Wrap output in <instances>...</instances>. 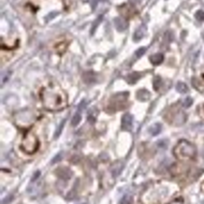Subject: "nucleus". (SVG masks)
<instances>
[{
  "label": "nucleus",
  "instance_id": "aec40b11",
  "mask_svg": "<svg viewBox=\"0 0 204 204\" xmlns=\"http://www.w3.org/2000/svg\"><path fill=\"white\" fill-rule=\"evenodd\" d=\"M160 82H161V79H160L159 76H155V79H154V89H155V90L159 89Z\"/></svg>",
  "mask_w": 204,
  "mask_h": 204
},
{
  "label": "nucleus",
  "instance_id": "5701e85b",
  "mask_svg": "<svg viewBox=\"0 0 204 204\" xmlns=\"http://www.w3.org/2000/svg\"><path fill=\"white\" fill-rule=\"evenodd\" d=\"M191 104H192V99L190 98V97L186 98L185 100L183 101V106H184V108H189Z\"/></svg>",
  "mask_w": 204,
  "mask_h": 204
},
{
  "label": "nucleus",
  "instance_id": "c756f323",
  "mask_svg": "<svg viewBox=\"0 0 204 204\" xmlns=\"http://www.w3.org/2000/svg\"><path fill=\"white\" fill-rule=\"evenodd\" d=\"M38 176H40V172H36V174H34V176L32 177V181H36L37 179V177Z\"/></svg>",
  "mask_w": 204,
  "mask_h": 204
},
{
  "label": "nucleus",
  "instance_id": "6ab92c4d",
  "mask_svg": "<svg viewBox=\"0 0 204 204\" xmlns=\"http://www.w3.org/2000/svg\"><path fill=\"white\" fill-rule=\"evenodd\" d=\"M145 52H146V47H140V49H138L135 51L134 55H135L136 58H140V57H142V56L144 55Z\"/></svg>",
  "mask_w": 204,
  "mask_h": 204
},
{
  "label": "nucleus",
  "instance_id": "393cba45",
  "mask_svg": "<svg viewBox=\"0 0 204 204\" xmlns=\"http://www.w3.org/2000/svg\"><path fill=\"white\" fill-rule=\"evenodd\" d=\"M62 158V151H60V153H58L57 155L55 156V157L53 158V160H52V163H55V162H58L60 159Z\"/></svg>",
  "mask_w": 204,
  "mask_h": 204
},
{
  "label": "nucleus",
  "instance_id": "a878e982",
  "mask_svg": "<svg viewBox=\"0 0 204 204\" xmlns=\"http://www.w3.org/2000/svg\"><path fill=\"white\" fill-rule=\"evenodd\" d=\"M85 106H86V101L83 100V101L81 102V103L79 104V108H77V110H79V111L84 110V108H85Z\"/></svg>",
  "mask_w": 204,
  "mask_h": 204
},
{
  "label": "nucleus",
  "instance_id": "f3484780",
  "mask_svg": "<svg viewBox=\"0 0 204 204\" xmlns=\"http://www.w3.org/2000/svg\"><path fill=\"white\" fill-rule=\"evenodd\" d=\"M81 119H82V116H81V114L80 113H76V114L74 115V116L72 117V120H71V125L72 126H77L80 124V121H81Z\"/></svg>",
  "mask_w": 204,
  "mask_h": 204
},
{
  "label": "nucleus",
  "instance_id": "9d476101",
  "mask_svg": "<svg viewBox=\"0 0 204 204\" xmlns=\"http://www.w3.org/2000/svg\"><path fill=\"white\" fill-rule=\"evenodd\" d=\"M83 79L87 84H92L97 81V75H96V73L92 72V71H88V72L84 73Z\"/></svg>",
  "mask_w": 204,
  "mask_h": 204
},
{
  "label": "nucleus",
  "instance_id": "ddd939ff",
  "mask_svg": "<svg viewBox=\"0 0 204 204\" xmlns=\"http://www.w3.org/2000/svg\"><path fill=\"white\" fill-rule=\"evenodd\" d=\"M161 130H162L161 124L157 123V124H154L153 126H151V128L148 129V131H149V133H151V135L156 136V135H158L160 132H161Z\"/></svg>",
  "mask_w": 204,
  "mask_h": 204
},
{
  "label": "nucleus",
  "instance_id": "423d86ee",
  "mask_svg": "<svg viewBox=\"0 0 204 204\" xmlns=\"http://www.w3.org/2000/svg\"><path fill=\"white\" fill-rule=\"evenodd\" d=\"M123 169H124V163H123V162H121V161L115 162V163L113 164L112 167H111V173H112L113 177L118 176V175L121 173V171H123Z\"/></svg>",
  "mask_w": 204,
  "mask_h": 204
},
{
  "label": "nucleus",
  "instance_id": "39448f33",
  "mask_svg": "<svg viewBox=\"0 0 204 204\" xmlns=\"http://www.w3.org/2000/svg\"><path fill=\"white\" fill-rule=\"evenodd\" d=\"M114 25L115 28H116L118 31H125L126 29L128 28V23L127 21H125L121 17H115L114 18Z\"/></svg>",
  "mask_w": 204,
  "mask_h": 204
},
{
  "label": "nucleus",
  "instance_id": "f8f14e48",
  "mask_svg": "<svg viewBox=\"0 0 204 204\" xmlns=\"http://www.w3.org/2000/svg\"><path fill=\"white\" fill-rule=\"evenodd\" d=\"M149 60H151V62L154 65V66H158V65H160L162 61H163V55H162L161 53L154 54L153 56H151Z\"/></svg>",
  "mask_w": 204,
  "mask_h": 204
},
{
  "label": "nucleus",
  "instance_id": "4468645a",
  "mask_svg": "<svg viewBox=\"0 0 204 204\" xmlns=\"http://www.w3.org/2000/svg\"><path fill=\"white\" fill-rule=\"evenodd\" d=\"M176 90L179 94H185V92H188V86L183 82H178L176 84Z\"/></svg>",
  "mask_w": 204,
  "mask_h": 204
},
{
  "label": "nucleus",
  "instance_id": "f257e3e1",
  "mask_svg": "<svg viewBox=\"0 0 204 204\" xmlns=\"http://www.w3.org/2000/svg\"><path fill=\"white\" fill-rule=\"evenodd\" d=\"M42 101L45 108H49V110L61 108L67 104L66 95L61 90L57 89L55 86H51L43 90Z\"/></svg>",
  "mask_w": 204,
  "mask_h": 204
},
{
  "label": "nucleus",
  "instance_id": "f03ea898",
  "mask_svg": "<svg viewBox=\"0 0 204 204\" xmlns=\"http://www.w3.org/2000/svg\"><path fill=\"white\" fill-rule=\"evenodd\" d=\"M197 149L190 142L186 140H181L174 147V155L179 160L194 159Z\"/></svg>",
  "mask_w": 204,
  "mask_h": 204
},
{
  "label": "nucleus",
  "instance_id": "20e7f679",
  "mask_svg": "<svg viewBox=\"0 0 204 204\" xmlns=\"http://www.w3.org/2000/svg\"><path fill=\"white\" fill-rule=\"evenodd\" d=\"M132 121H133V118H132L131 114L126 113L121 118V129L125 131H130L132 128Z\"/></svg>",
  "mask_w": 204,
  "mask_h": 204
},
{
  "label": "nucleus",
  "instance_id": "7ed1b4c3",
  "mask_svg": "<svg viewBox=\"0 0 204 204\" xmlns=\"http://www.w3.org/2000/svg\"><path fill=\"white\" fill-rule=\"evenodd\" d=\"M21 148L26 154H33L39 148V140L33 133L29 132L25 135L22 141Z\"/></svg>",
  "mask_w": 204,
  "mask_h": 204
},
{
  "label": "nucleus",
  "instance_id": "0eeeda50",
  "mask_svg": "<svg viewBox=\"0 0 204 204\" xmlns=\"http://www.w3.org/2000/svg\"><path fill=\"white\" fill-rule=\"evenodd\" d=\"M57 176L61 179H70L71 176H72V173L69 169L67 168H59L56 172Z\"/></svg>",
  "mask_w": 204,
  "mask_h": 204
},
{
  "label": "nucleus",
  "instance_id": "1a4fd4ad",
  "mask_svg": "<svg viewBox=\"0 0 204 204\" xmlns=\"http://www.w3.org/2000/svg\"><path fill=\"white\" fill-rule=\"evenodd\" d=\"M136 98L140 101L146 102L151 99V92L146 89H140L138 92H136Z\"/></svg>",
  "mask_w": 204,
  "mask_h": 204
},
{
  "label": "nucleus",
  "instance_id": "c85d7f7f",
  "mask_svg": "<svg viewBox=\"0 0 204 204\" xmlns=\"http://www.w3.org/2000/svg\"><path fill=\"white\" fill-rule=\"evenodd\" d=\"M170 204H184V203L182 200H175V201H173V202H171Z\"/></svg>",
  "mask_w": 204,
  "mask_h": 204
},
{
  "label": "nucleus",
  "instance_id": "2eb2a0df",
  "mask_svg": "<svg viewBox=\"0 0 204 204\" xmlns=\"http://www.w3.org/2000/svg\"><path fill=\"white\" fill-rule=\"evenodd\" d=\"M133 203V198L131 194H125L123 199L120 200V204H132Z\"/></svg>",
  "mask_w": 204,
  "mask_h": 204
},
{
  "label": "nucleus",
  "instance_id": "b1692460",
  "mask_svg": "<svg viewBox=\"0 0 204 204\" xmlns=\"http://www.w3.org/2000/svg\"><path fill=\"white\" fill-rule=\"evenodd\" d=\"M167 144H168V141H167V140H161V141H159V142L157 143V146L159 147V148H166Z\"/></svg>",
  "mask_w": 204,
  "mask_h": 204
},
{
  "label": "nucleus",
  "instance_id": "a211bd4d",
  "mask_svg": "<svg viewBox=\"0 0 204 204\" xmlns=\"http://www.w3.org/2000/svg\"><path fill=\"white\" fill-rule=\"evenodd\" d=\"M178 119H181L182 124H184V123H185V121H186V115L184 114L183 112H179L178 114H177L176 119H175V121H174V124H175V125H177V126H178V123H179Z\"/></svg>",
  "mask_w": 204,
  "mask_h": 204
},
{
  "label": "nucleus",
  "instance_id": "bb28decb",
  "mask_svg": "<svg viewBox=\"0 0 204 204\" xmlns=\"http://www.w3.org/2000/svg\"><path fill=\"white\" fill-rule=\"evenodd\" d=\"M10 74H11L10 71H9L8 73H6V77H3V79H2V83H6V82L8 81V79L10 77Z\"/></svg>",
  "mask_w": 204,
  "mask_h": 204
},
{
  "label": "nucleus",
  "instance_id": "412c9836",
  "mask_svg": "<svg viewBox=\"0 0 204 204\" xmlns=\"http://www.w3.org/2000/svg\"><path fill=\"white\" fill-rule=\"evenodd\" d=\"M65 124H66V119H64V120L60 123V125L58 126V129L56 130V132H55V138H58V136H59V134H60V132H61L62 128H64Z\"/></svg>",
  "mask_w": 204,
  "mask_h": 204
},
{
  "label": "nucleus",
  "instance_id": "6e6552de",
  "mask_svg": "<svg viewBox=\"0 0 204 204\" xmlns=\"http://www.w3.org/2000/svg\"><path fill=\"white\" fill-rule=\"evenodd\" d=\"M141 76H142V73H140V72L130 73V74H128L127 76H126V81L128 82V84L132 85V84H135L136 82L141 79Z\"/></svg>",
  "mask_w": 204,
  "mask_h": 204
},
{
  "label": "nucleus",
  "instance_id": "4be33fe9",
  "mask_svg": "<svg viewBox=\"0 0 204 204\" xmlns=\"http://www.w3.org/2000/svg\"><path fill=\"white\" fill-rule=\"evenodd\" d=\"M196 18L198 19L199 22H203L204 21V12L202 10H199V11H197L196 12Z\"/></svg>",
  "mask_w": 204,
  "mask_h": 204
},
{
  "label": "nucleus",
  "instance_id": "9b49d317",
  "mask_svg": "<svg viewBox=\"0 0 204 204\" xmlns=\"http://www.w3.org/2000/svg\"><path fill=\"white\" fill-rule=\"evenodd\" d=\"M145 31H146V27H145V26H141V27H139L138 29L135 30V32L133 33V40L135 41V42H139V41L144 37Z\"/></svg>",
  "mask_w": 204,
  "mask_h": 204
},
{
  "label": "nucleus",
  "instance_id": "cd10ccee",
  "mask_svg": "<svg viewBox=\"0 0 204 204\" xmlns=\"http://www.w3.org/2000/svg\"><path fill=\"white\" fill-rule=\"evenodd\" d=\"M12 198H13V196H9L8 198L6 199V200H3V201H2V204H6V203H8L9 201H10V200H11V199H12Z\"/></svg>",
  "mask_w": 204,
  "mask_h": 204
},
{
  "label": "nucleus",
  "instance_id": "dca6fc26",
  "mask_svg": "<svg viewBox=\"0 0 204 204\" xmlns=\"http://www.w3.org/2000/svg\"><path fill=\"white\" fill-rule=\"evenodd\" d=\"M96 118H97V111H96V108H92V110L88 113V121L94 124L95 121H96Z\"/></svg>",
  "mask_w": 204,
  "mask_h": 204
}]
</instances>
